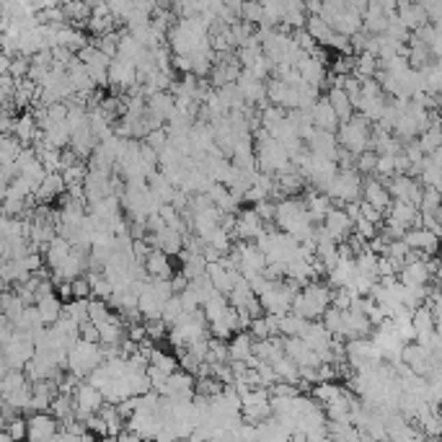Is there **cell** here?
Segmentation results:
<instances>
[{"mask_svg": "<svg viewBox=\"0 0 442 442\" xmlns=\"http://www.w3.org/2000/svg\"><path fill=\"white\" fill-rule=\"evenodd\" d=\"M305 324H308V321H302V318H298L295 313H287V315H282V318H279L277 334H279L282 339H295V337H300V334H302V328H305Z\"/></svg>", "mask_w": 442, "mask_h": 442, "instance_id": "d4e9b609", "label": "cell"}, {"mask_svg": "<svg viewBox=\"0 0 442 442\" xmlns=\"http://www.w3.org/2000/svg\"><path fill=\"white\" fill-rule=\"evenodd\" d=\"M36 313H39V321L44 326H52L60 321V315H62V302H60L57 295H47V298H39L34 302Z\"/></svg>", "mask_w": 442, "mask_h": 442, "instance_id": "e0dca14e", "label": "cell"}, {"mask_svg": "<svg viewBox=\"0 0 442 442\" xmlns=\"http://www.w3.org/2000/svg\"><path fill=\"white\" fill-rule=\"evenodd\" d=\"M78 339L81 341H88V344H99V331H96V326L91 321H83L78 326Z\"/></svg>", "mask_w": 442, "mask_h": 442, "instance_id": "e575fe53", "label": "cell"}, {"mask_svg": "<svg viewBox=\"0 0 442 442\" xmlns=\"http://www.w3.org/2000/svg\"><path fill=\"white\" fill-rule=\"evenodd\" d=\"M99 417L104 419L106 437H112V440H114L119 432H125V419L116 414V408H114V406H109V404H104V408L99 411Z\"/></svg>", "mask_w": 442, "mask_h": 442, "instance_id": "484cf974", "label": "cell"}, {"mask_svg": "<svg viewBox=\"0 0 442 442\" xmlns=\"http://www.w3.org/2000/svg\"><path fill=\"white\" fill-rule=\"evenodd\" d=\"M362 202L365 205H370L375 207L380 215H385V209L391 207V194H388V189L383 186V181H378L375 176H365L362 179Z\"/></svg>", "mask_w": 442, "mask_h": 442, "instance_id": "9c48e42d", "label": "cell"}, {"mask_svg": "<svg viewBox=\"0 0 442 442\" xmlns=\"http://www.w3.org/2000/svg\"><path fill=\"white\" fill-rule=\"evenodd\" d=\"M254 354V339L248 331H235L228 339V362H246Z\"/></svg>", "mask_w": 442, "mask_h": 442, "instance_id": "2e32d148", "label": "cell"}, {"mask_svg": "<svg viewBox=\"0 0 442 442\" xmlns=\"http://www.w3.org/2000/svg\"><path fill=\"white\" fill-rule=\"evenodd\" d=\"M360 442H380V440H375V437L367 434V432H360Z\"/></svg>", "mask_w": 442, "mask_h": 442, "instance_id": "8d00e7d4", "label": "cell"}, {"mask_svg": "<svg viewBox=\"0 0 442 442\" xmlns=\"http://www.w3.org/2000/svg\"><path fill=\"white\" fill-rule=\"evenodd\" d=\"M401 241L406 244L408 251H421V254L427 256H437V241H440V235L424 231V228H411V231L404 233Z\"/></svg>", "mask_w": 442, "mask_h": 442, "instance_id": "8fae6325", "label": "cell"}, {"mask_svg": "<svg viewBox=\"0 0 442 442\" xmlns=\"http://www.w3.org/2000/svg\"><path fill=\"white\" fill-rule=\"evenodd\" d=\"M302 29H305V34L311 36L315 44H328V39L334 36V31L328 29V23H326L321 16H308Z\"/></svg>", "mask_w": 442, "mask_h": 442, "instance_id": "7402d4cb", "label": "cell"}, {"mask_svg": "<svg viewBox=\"0 0 442 442\" xmlns=\"http://www.w3.org/2000/svg\"><path fill=\"white\" fill-rule=\"evenodd\" d=\"M181 315H184V308H181V300H179V295H174L171 300H166V302H163L161 321H163V324H166V326H168V328H171V326H174L176 321L181 318Z\"/></svg>", "mask_w": 442, "mask_h": 442, "instance_id": "83f0119b", "label": "cell"}, {"mask_svg": "<svg viewBox=\"0 0 442 442\" xmlns=\"http://www.w3.org/2000/svg\"><path fill=\"white\" fill-rule=\"evenodd\" d=\"M331 305V287L321 282H308L295 298H292L290 313H295L302 321H318L324 311Z\"/></svg>", "mask_w": 442, "mask_h": 442, "instance_id": "6da1fadb", "label": "cell"}, {"mask_svg": "<svg viewBox=\"0 0 442 442\" xmlns=\"http://www.w3.org/2000/svg\"><path fill=\"white\" fill-rule=\"evenodd\" d=\"M337 145L341 151L352 153L354 158L360 153L370 151V138H372V127L367 119H362L360 114H352V119H347L344 125L337 127Z\"/></svg>", "mask_w": 442, "mask_h": 442, "instance_id": "7a4b0ae2", "label": "cell"}, {"mask_svg": "<svg viewBox=\"0 0 442 442\" xmlns=\"http://www.w3.org/2000/svg\"><path fill=\"white\" fill-rule=\"evenodd\" d=\"M106 81H109V86H114L116 91H132V88L138 86L135 65H129L125 60L114 57L109 62V70H106Z\"/></svg>", "mask_w": 442, "mask_h": 442, "instance_id": "ba28073f", "label": "cell"}, {"mask_svg": "<svg viewBox=\"0 0 442 442\" xmlns=\"http://www.w3.org/2000/svg\"><path fill=\"white\" fill-rule=\"evenodd\" d=\"M395 18H398V23L406 29L408 34H414V31H419L421 26H427V16H424V11H421V5L419 3H408V0H404V3H395Z\"/></svg>", "mask_w": 442, "mask_h": 442, "instance_id": "7c38bea8", "label": "cell"}, {"mask_svg": "<svg viewBox=\"0 0 442 442\" xmlns=\"http://www.w3.org/2000/svg\"><path fill=\"white\" fill-rule=\"evenodd\" d=\"M326 101H328V106L334 109L339 125H344V122H347V119H352V114H354V109H352V104H349L347 93L341 91V88H328V93H326Z\"/></svg>", "mask_w": 442, "mask_h": 442, "instance_id": "d6986e66", "label": "cell"}, {"mask_svg": "<svg viewBox=\"0 0 442 442\" xmlns=\"http://www.w3.org/2000/svg\"><path fill=\"white\" fill-rule=\"evenodd\" d=\"M375 73H378V60L367 55V52H362L354 57V70H352V78H357V81H370L375 78Z\"/></svg>", "mask_w": 442, "mask_h": 442, "instance_id": "cb8c5ba5", "label": "cell"}, {"mask_svg": "<svg viewBox=\"0 0 442 442\" xmlns=\"http://www.w3.org/2000/svg\"><path fill=\"white\" fill-rule=\"evenodd\" d=\"M114 440H116V442H142V440H140V437H138V434H132V432H127V430H125V432H119V434H116Z\"/></svg>", "mask_w": 442, "mask_h": 442, "instance_id": "d590c367", "label": "cell"}, {"mask_svg": "<svg viewBox=\"0 0 442 442\" xmlns=\"http://www.w3.org/2000/svg\"><path fill=\"white\" fill-rule=\"evenodd\" d=\"M70 292H73V300H91V285L86 277H78L70 282Z\"/></svg>", "mask_w": 442, "mask_h": 442, "instance_id": "1f68e13d", "label": "cell"}, {"mask_svg": "<svg viewBox=\"0 0 442 442\" xmlns=\"http://www.w3.org/2000/svg\"><path fill=\"white\" fill-rule=\"evenodd\" d=\"M70 248L73 246L65 241V238H60V235H55L49 244H47V248H44V261L49 264V269H57L65 259H68V254H70Z\"/></svg>", "mask_w": 442, "mask_h": 442, "instance_id": "ffe728a7", "label": "cell"}, {"mask_svg": "<svg viewBox=\"0 0 442 442\" xmlns=\"http://www.w3.org/2000/svg\"><path fill=\"white\" fill-rule=\"evenodd\" d=\"M352 302H354V295H352L347 287H337V290H331V308H337V311H349V308H352Z\"/></svg>", "mask_w": 442, "mask_h": 442, "instance_id": "f546056e", "label": "cell"}, {"mask_svg": "<svg viewBox=\"0 0 442 442\" xmlns=\"http://www.w3.org/2000/svg\"><path fill=\"white\" fill-rule=\"evenodd\" d=\"M326 197L331 199L334 207H344L349 202H360L362 194V176L357 171H337L331 184L326 186Z\"/></svg>", "mask_w": 442, "mask_h": 442, "instance_id": "277c9868", "label": "cell"}, {"mask_svg": "<svg viewBox=\"0 0 442 442\" xmlns=\"http://www.w3.org/2000/svg\"><path fill=\"white\" fill-rule=\"evenodd\" d=\"M142 267H145L148 279H171L176 272V269H171V259L163 254V251H155V248L142 261Z\"/></svg>", "mask_w": 442, "mask_h": 442, "instance_id": "9a60e30c", "label": "cell"}, {"mask_svg": "<svg viewBox=\"0 0 442 442\" xmlns=\"http://www.w3.org/2000/svg\"><path fill=\"white\" fill-rule=\"evenodd\" d=\"M398 285L401 287H430V272L424 267V261H414V264H406V267L398 269Z\"/></svg>", "mask_w": 442, "mask_h": 442, "instance_id": "4fadbf2b", "label": "cell"}, {"mask_svg": "<svg viewBox=\"0 0 442 442\" xmlns=\"http://www.w3.org/2000/svg\"><path fill=\"white\" fill-rule=\"evenodd\" d=\"M0 315H3V292H0Z\"/></svg>", "mask_w": 442, "mask_h": 442, "instance_id": "74e56055", "label": "cell"}, {"mask_svg": "<svg viewBox=\"0 0 442 442\" xmlns=\"http://www.w3.org/2000/svg\"><path fill=\"white\" fill-rule=\"evenodd\" d=\"M104 362V354H101V344H88V341H73V347L68 349V370L75 375V378H88V372L96 370L99 365Z\"/></svg>", "mask_w": 442, "mask_h": 442, "instance_id": "3957f363", "label": "cell"}, {"mask_svg": "<svg viewBox=\"0 0 442 442\" xmlns=\"http://www.w3.org/2000/svg\"><path fill=\"white\" fill-rule=\"evenodd\" d=\"M375 163H378V155L372 151H365L354 158V171H357L362 179H365V176H372L375 174Z\"/></svg>", "mask_w": 442, "mask_h": 442, "instance_id": "f1b7e54d", "label": "cell"}, {"mask_svg": "<svg viewBox=\"0 0 442 442\" xmlns=\"http://www.w3.org/2000/svg\"><path fill=\"white\" fill-rule=\"evenodd\" d=\"M60 432V421L49 411H39L26 417V440L29 442H49Z\"/></svg>", "mask_w": 442, "mask_h": 442, "instance_id": "8992f818", "label": "cell"}, {"mask_svg": "<svg viewBox=\"0 0 442 442\" xmlns=\"http://www.w3.org/2000/svg\"><path fill=\"white\" fill-rule=\"evenodd\" d=\"M272 370L277 375L279 383H290V385H298L300 383V372H298V365L290 362L287 357H279V360L272 362Z\"/></svg>", "mask_w": 442, "mask_h": 442, "instance_id": "603a6c76", "label": "cell"}, {"mask_svg": "<svg viewBox=\"0 0 442 442\" xmlns=\"http://www.w3.org/2000/svg\"><path fill=\"white\" fill-rule=\"evenodd\" d=\"M311 122H313L315 129H324V132H337L339 119H337V114H334V109L328 106V101H326V96H324V99L318 96V101L311 106Z\"/></svg>", "mask_w": 442, "mask_h": 442, "instance_id": "5bb4252c", "label": "cell"}, {"mask_svg": "<svg viewBox=\"0 0 442 442\" xmlns=\"http://www.w3.org/2000/svg\"><path fill=\"white\" fill-rule=\"evenodd\" d=\"M166 142H168V135H166V127L153 129L151 135L145 138V145H148V148H153V151H155V153H161L163 148H166Z\"/></svg>", "mask_w": 442, "mask_h": 442, "instance_id": "d6a6232c", "label": "cell"}, {"mask_svg": "<svg viewBox=\"0 0 442 442\" xmlns=\"http://www.w3.org/2000/svg\"><path fill=\"white\" fill-rule=\"evenodd\" d=\"M104 408V395L101 391H96L93 385L81 383L75 391H73V414L78 421H86L88 417L99 414Z\"/></svg>", "mask_w": 442, "mask_h": 442, "instance_id": "5b68a950", "label": "cell"}, {"mask_svg": "<svg viewBox=\"0 0 442 442\" xmlns=\"http://www.w3.org/2000/svg\"><path fill=\"white\" fill-rule=\"evenodd\" d=\"M235 231L231 233L233 238H238L241 244H254L256 238L264 233V222L259 220V215H256L251 207L246 209H238V215H235V225H233Z\"/></svg>", "mask_w": 442, "mask_h": 442, "instance_id": "52a82bcc", "label": "cell"}, {"mask_svg": "<svg viewBox=\"0 0 442 442\" xmlns=\"http://www.w3.org/2000/svg\"><path fill=\"white\" fill-rule=\"evenodd\" d=\"M248 334L254 341H264V339H272L269 337V328H267V321H264V315L261 318H254L251 324H248Z\"/></svg>", "mask_w": 442, "mask_h": 442, "instance_id": "836d02e7", "label": "cell"}, {"mask_svg": "<svg viewBox=\"0 0 442 442\" xmlns=\"http://www.w3.org/2000/svg\"><path fill=\"white\" fill-rule=\"evenodd\" d=\"M65 189H68V186H65V181H62V176H60V174H47L44 179H42V184L36 186L34 197L39 199V202H52V199L60 197Z\"/></svg>", "mask_w": 442, "mask_h": 442, "instance_id": "ac0fdd59", "label": "cell"}, {"mask_svg": "<svg viewBox=\"0 0 442 442\" xmlns=\"http://www.w3.org/2000/svg\"><path fill=\"white\" fill-rule=\"evenodd\" d=\"M112 313H114V311L106 305V300H96V298H91V300H88V321H91L93 326L109 321V318H112Z\"/></svg>", "mask_w": 442, "mask_h": 442, "instance_id": "4316f807", "label": "cell"}, {"mask_svg": "<svg viewBox=\"0 0 442 442\" xmlns=\"http://www.w3.org/2000/svg\"><path fill=\"white\" fill-rule=\"evenodd\" d=\"M411 328H414L417 339H421V337H427V334H432V331H437V321H434L430 311L421 305L417 311H411ZM417 339H414V341H417Z\"/></svg>", "mask_w": 442, "mask_h": 442, "instance_id": "44dd1931", "label": "cell"}, {"mask_svg": "<svg viewBox=\"0 0 442 442\" xmlns=\"http://www.w3.org/2000/svg\"><path fill=\"white\" fill-rule=\"evenodd\" d=\"M321 228L328 233V238H331L337 246L344 244L349 235H352V220L344 215V209H341V207L331 209V212L324 218V222H321Z\"/></svg>", "mask_w": 442, "mask_h": 442, "instance_id": "30bf717a", "label": "cell"}, {"mask_svg": "<svg viewBox=\"0 0 442 442\" xmlns=\"http://www.w3.org/2000/svg\"><path fill=\"white\" fill-rule=\"evenodd\" d=\"M419 5H421V11H424V16H427V21H430L432 26H437V23L442 21V3L440 0H421Z\"/></svg>", "mask_w": 442, "mask_h": 442, "instance_id": "4dcf8cb0", "label": "cell"}]
</instances>
